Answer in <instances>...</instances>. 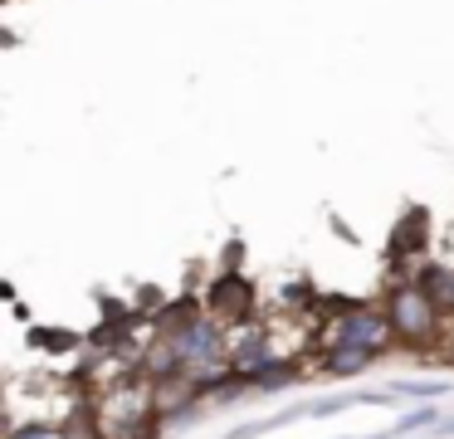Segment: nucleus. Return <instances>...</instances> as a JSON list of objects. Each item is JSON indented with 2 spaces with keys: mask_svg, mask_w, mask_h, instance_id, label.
<instances>
[{
  "mask_svg": "<svg viewBox=\"0 0 454 439\" xmlns=\"http://www.w3.org/2000/svg\"><path fill=\"white\" fill-rule=\"evenodd\" d=\"M434 419H440V410H434V405H420V410H411V415H401V419H395V429H391V435H395V439H401V435H415V429L434 425Z\"/></svg>",
  "mask_w": 454,
  "mask_h": 439,
  "instance_id": "nucleus-11",
  "label": "nucleus"
},
{
  "mask_svg": "<svg viewBox=\"0 0 454 439\" xmlns=\"http://www.w3.org/2000/svg\"><path fill=\"white\" fill-rule=\"evenodd\" d=\"M298 376H303L298 361H274V366H264L254 380H249V390H284V386H294Z\"/></svg>",
  "mask_w": 454,
  "mask_h": 439,
  "instance_id": "nucleus-9",
  "label": "nucleus"
},
{
  "mask_svg": "<svg viewBox=\"0 0 454 439\" xmlns=\"http://www.w3.org/2000/svg\"><path fill=\"white\" fill-rule=\"evenodd\" d=\"M30 341H35V347H50V351L79 347V337H74V332H44V327H35V332H30Z\"/></svg>",
  "mask_w": 454,
  "mask_h": 439,
  "instance_id": "nucleus-12",
  "label": "nucleus"
},
{
  "mask_svg": "<svg viewBox=\"0 0 454 439\" xmlns=\"http://www.w3.org/2000/svg\"><path fill=\"white\" fill-rule=\"evenodd\" d=\"M386 317L395 327V341H430L440 332L444 312L430 302V293L420 288L415 278H401L386 288Z\"/></svg>",
  "mask_w": 454,
  "mask_h": 439,
  "instance_id": "nucleus-1",
  "label": "nucleus"
},
{
  "mask_svg": "<svg viewBox=\"0 0 454 439\" xmlns=\"http://www.w3.org/2000/svg\"><path fill=\"white\" fill-rule=\"evenodd\" d=\"M333 341L337 347H366L376 357H386L395 341V327L386 317V308H352L342 322H333Z\"/></svg>",
  "mask_w": 454,
  "mask_h": 439,
  "instance_id": "nucleus-2",
  "label": "nucleus"
},
{
  "mask_svg": "<svg viewBox=\"0 0 454 439\" xmlns=\"http://www.w3.org/2000/svg\"><path fill=\"white\" fill-rule=\"evenodd\" d=\"M420 249H430V210L411 205L401 215V224L391 230V259H415Z\"/></svg>",
  "mask_w": 454,
  "mask_h": 439,
  "instance_id": "nucleus-6",
  "label": "nucleus"
},
{
  "mask_svg": "<svg viewBox=\"0 0 454 439\" xmlns=\"http://www.w3.org/2000/svg\"><path fill=\"white\" fill-rule=\"evenodd\" d=\"M274 337H269L264 327H249L245 337L230 347V366H235V376H245V380H254L264 366H274Z\"/></svg>",
  "mask_w": 454,
  "mask_h": 439,
  "instance_id": "nucleus-4",
  "label": "nucleus"
},
{
  "mask_svg": "<svg viewBox=\"0 0 454 439\" xmlns=\"http://www.w3.org/2000/svg\"><path fill=\"white\" fill-rule=\"evenodd\" d=\"M171 347H176L181 366H200V361H220V357H230L225 332H220V322H215V317H191L186 327L171 332Z\"/></svg>",
  "mask_w": 454,
  "mask_h": 439,
  "instance_id": "nucleus-3",
  "label": "nucleus"
},
{
  "mask_svg": "<svg viewBox=\"0 0 454 439\" xmlns=\"http://www.w3.org/2000/svg\"><path fill=\"white\" fill-rule=\"evenodd\" d=\"M372 439H395V435H372Z\"/></svg>",
  "mask_w": 454,
  "mask_h": 439,
  "instance_id": "nucleus-14",
  "label": "nucleus"
},
{
  "mask_svg": "<svg viewBox=\"0 0 454 439\" xmlns=\"http://www.w3.org/2000/svg\"><path fill=\"white\" fill-rule=\"evenodd\" d=\"M372 361H376V351H366V347H337V341H333V347L323 351V371H327V376H342V380L347 376H362Z\"/></svg>",
  "mask_w": 454,
  "mask_h": 439,
  "instance_id": "nucleus-8",
  "label": "nucleus"
},
{
  "mask_svg": "<svg viewBox=\"0 0 454 439\" xmlns=\"http://www.w3.org/2000/svg\"><path fill=\"white\" fill-rule=\"evenodd\" d=\"M415 283L430 293V302L440 312H454V263H420V269H415Z\"/></svg>",
  "mask_w": 454,
  "mask_h": 439,
  "instance_id": "nucleus-7",
  "label": "nucleus"
},
{
  "mask_svg": "<svg viewBox=\"0 0 454 439\" xmlns=\"http://www.w3.org/2000/svg\"><path fill=\"white\" fill-rule=\"evenodd\" d=\"M444 429H454V419H450V425H444Z\"/></svg>",
  "mask_w": 454,
  "mask_h": 439,
  "instance_id": "nucleus-15",
  "label": "nucleus"
},
{
  "mask_svg": "<svg viewBox=\"0 0 454 439\" xmlns=\"http://www.w3.org/2000/svg\"><path fill=\"white\" fill-rule=\"evenodd\" d=\"M210 308H215V317L220 322H245L249 317V308H254V288H249L239 273H225V278H215V288H210Z\"/></svg>",
  "mask_w": 454,
  "mask_h": 439,
  "instance_id": "nucleus-5",
  "label": "nucleus"
},
{
  "mask_svg": "<svg viewBox=\"0 0 454 439\" xmlns=\"http://www.w3.org/2000/svg\"><path fill=\"white\" fill-rule=\"evenodd\" d=\"M391 396H415V400H440V396H450V380H391Z\"/></svg>",
  "mask_w": 454,
  "mask_h": 439,
  "instance_id": "nucleus-10",
  "label": "nucleus"
},
{
  "mask_svg": "<svg viewBox=\"0 0 454 439\" xmlns=\"http://www.w3.org/2000/svg\"><path fill=\"white\" fill-rule=\"evenodd\" d=\"M11 439H69V435H64L59 425H25V429H15Z\"/></svg>",
  "mask_w": 454,
  "mask_h": 439,
  "instance_id": "nucleus-13",
  "label": "nucleus"
}]
</instances>
